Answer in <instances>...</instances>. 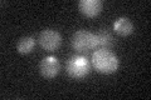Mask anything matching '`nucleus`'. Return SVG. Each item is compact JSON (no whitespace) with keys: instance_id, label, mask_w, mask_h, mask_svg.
Listing matches in <instances>:
<instances>
[{"instance_id":"obj_1","label":"nucleus","mask_w":151,"mask_h":100,"mask_svg":"<svg viewBox=\"0 0 151 100\" xmlns=\"http://www.w3.org/2000/svg\"><path fill=\"white\" fill-rule=\"evenodd\" d=\"M91 63L93 68L101 74H112L119 69L120 60L115 53L106 49H97L92 54Z\"/></svg>"},{"instance_id":"obj_2","label":"nucleus","mask_w":151,"mask_h":100,"mask_svg":"<svg viewBox=\"0 0 151 100\" xmlns=\"http://www.w3.org/2000/svg\"><path fill=\"white\" fill-rule=\"evenodd\" d=\"M65 69H67V74L70 78L79 80V79L86 78L89 74V71H91V63L83 55H73L67 61Z\"/></svg>"},{"instance_id":"obj_3","label":"nucleus","mask_w":151,"mask_h":100,"mask_svg":"<svg viewBox=\"0 0 151 100\" xmlns=\"http://www.w3.org/2000/svg\"><path fill=\"white\" fill-rule=\"evenodd\" d=\"M70 44L73 49L79 53L96 49V34L88 30H78L72 35Z\"/></svg>"},{"instance_id":"obj_4","label":"nucleus","mask_w":151,"mask_h":100,"mask_svg":"<svg viewBox=\"0 0 151 100\" xmlns=\"http://www.w3.org/2000/svg\"><path fill=\"white\" fill-rule=\"evenodd\" d=\"M38 41L39 45L47 51H55L59 49L62 45V36L57 30L53 29H45L40 31L39 36H38Z\"/></svg>"},{"instance_id":"obj_5","label":"nucleus","mask_w":151,"mask_h":100,"mask_svg":"<svg viewBox=\"0 0 151 100\" xmlns=\"http://www.w3.org/2000/svg\"><path fill=\"white\" fill-rule=\"evenodd\" d=\"M39 70L42 77H44L45 79H53L60 71V63L59 60L53 55L45 56V58L40 61Z\"/></svg>"},{"instance_id":"obj_6","label":"nucleus","mask_w":151,"mask_h":100,"mask_svg":"<svg viewBox=\"0 0 151 100\" xmlns=\"http://www.w3.org/2000/svg\"><path fill=\"white\" fill-rule=\"evenodd\" d=\"M103 4L101 0H81L78 3V10L86 18H96L102 11Z\"/></svg>"},{"instance_id":"obj_7","label":"nucleus","mask_w":151,"mask_h":100,"mask_svg":"<svg viewBox=\"0 0 151 100\" xmlns=\"http://www.w3.org/2000/svg\"><path fill=\"white\" fill-rule=\"evenodd\" d=\"M113 30L116 31V34L121 36H129L134 31V24L129 18L121 16L116 19L115 23H113Z\"/></svg>"},{"instance_id":"obj_8","label":"nucleus","mask_w":151,"mask_h":100,"mask_svg":"<svg viewBox=\"0 0 151 100\" xmlns=\"http://www.w3.org/2000/svg\"><path fill=\"white\" fill-rule=\"evenodd\" d=\"M113 46V38L108 31L102 30L96 34V49H106L111 50Z\"/></svg>"},{"instance_id":"obj_9","label":"nucleus","mask_w":151,"mask_h":100,"mask_svg":"<svg viewBox=\"0 0 151 100\" xmlns=\"http://www.w3.org/2000/svg\"><path fill=\"white\" fill-rule=\"evenodd\" d=\"M34 46H35V39L32 36H23L17 43V50L22 55H27L32 53Z\"/></svg>"}]
</instances>
